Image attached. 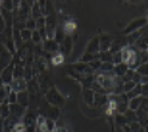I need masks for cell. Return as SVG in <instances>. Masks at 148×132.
<instances>
[{"label":"cell","instance_id":"obj_21","mask_svg":"<svg viewBox=\"0 0 148 132\" xmlns=\"http://www.w3.org/2000/svg\"><path fill=\"white\" fill-rule=\"evenodd\" d=\"M93 96H95V92L91 88H84L83 90V99L91 107H93Z\"/></svg>","mask_w":148,"mask_h":132},{"label":"cell","instance_id":"obj_28","mask_svg":"<svg viewBox=\"0 0 148 132\" xmlns=\"http://www.w3.org/2000/svg\"><path fill=\"white\" fill-rule=\"evenodd\" d=\"M115 124H116V127H124V125L128 124L124 114H116L115 115Z\"/></svg>","mask_w":148,"mask_h":132},{"label":"cell","instance_id":"obj_11","mask_svg":"<svg viewBox=\"0 0 148 132\" xmlns=\"http://www.w3.org/2000/svg\"><path fill=\"white\" fill-rule=\"evenodd\" d=\"M41 44H43V51H44V52H49V53L59 52V44L53 39H47V40H44Z\"/></svg>","mask_w":148,"mask_h":132},{"label":"cell","instance_id":"obj_18","mask_svg":"<svg viewBox=\"0 0 148 132\" xmlns=\"http://www.w3.org/2000/svg\"><path fill=\"white\" fill-rule=\"evenodd\" d=\"M16 94H17V103L27 108L28 104H29V94H28V91H20V92H16Z\"/></svg>","mask_w":148,"mask_h":132},{"label":"cell","instance_id":"obj_48","mask_svg":"<svg viewBox=\"0 0 148 132\" xmlns=\"http://www.w3.org/2000/svg\"><path fill=\"white\" fill-rule=\"evenodd\" d=\"M55 132H68V129L64 128V127H59V128L55 129Z\"/></svg>","mask_w":148,"mask_h":132},{"label":"cell","instance_id":"obj_26","mask_svg":"<svg viewBox=\"0 0 148 132\" xmlns=\"http://www.w3.org/2000/svg\"><path fill=\"white\" fill-rule=\"evenodd\" d=\"M41 16H43V14H41V11H40V7H39L38 1H35L32 8H31V18L35 19V20H38V19L41 18Z\"/></svg>","mask_w":148,"mask_h":132},{"label":"cell","instance_id":"obj_40","mask_svg":"<svg viewBox=\"0 0 148 132\" xmlns=\"http://www.w3.org/2000/svg\"><path fill=\"white\" fill-rule=\"evenodd\" d=\"M135 85H136V84H135L132 80H131V81H124V84H123V92H124V94L131 92V91L135 88Z\"/></svg>","mask_w":148,"mask_h":132},{"label":"cell","instance_id":"obj_23","mask_svg":"<svg viewBox=\"0 0 148 132\" xmlns=\"http://www.w3.org/2000/svg\"><path fill=\"white\" fill-rule=\"evenodd\" d=\"M141 100H143V96H138V97H132L128 101V108L132 109V111H138V108L140 107Z\"/></svg>","mask_w":148,"mask_h":132},{"label":"cell","instance_id":"obj_33","mask_svg":"<svg viewBox=\"0 0 148 132\" xmlns=\"http://www.w3.org/2000/svg\"><path fill=\"white\" fill-rule=\"evenodd\" d=\"M99 71H100V73H112V71H114V64H112V63H101Z\"/></svg>","mask_w":148,"mask_h":132},{"label":"cell","instance_id":"obj_42","mask_svg":"<svg viewBox=\"0 0 148 132\" xmlns=\"http://www.w3.org/2000/svg\"><path fill=\"white\" fill-rule=\"evenodd\" d=\"M38 4H39V7H40L43 16H45L47 15V0H38Z\"/></svg>","mask_w":148,"mask_h":132},{"label":"cell","instance_id":"obj_6","mask_svg":"<svg viewBox=\"0 0 148 132\" xmlns=\"http://www.w3.org/2000/svg\"><path fill=\"white\" fill-rule=\"evenodd\" d=\"M72 48H73V36L66 35L64 40L59 44V52L62 53L63 56H68L69 53L72 52Z\"/></svg>","mask_w":148,"mask_h":132},{"label":"cell","instance_id":"obj_56","mask_svg":"<svg viewBox=\"0 0 148 132\" xmlns=\"http://www.w3.org/2000/svg\"><path fill=\"white\" fill-rule=\"evenodd\" d=\"M0 7H1V0H0Z\"/></svg>","mask_w":148,"mask_h":132},{"label":"cell","instance_id":"obj_4","mask_svg":"<svg viewBox=\"0 0 148 132\" xmlns=\"http://www.w3.org/2000/svg\"><path fill=\"white\" fill-rule=\"evenodd\" d=\"M56 28H58V21H56V15L49 14L45 16V31H47V38L48 39H53L56 32Z\"/></svg>","mask_w":148,"mask_h":132},{"label":"cell","instance_id":"obj_1","mask_svg":"<svg viewBox=\"0 0 148 132\" xmlns=\"http://www.w3.org/2000/svg\"><path fill=\"white\" fill-rule=\"evenodd\" d=\"M45 100H47V103H48L49 105H53V107H63L64 105V103H66V99H64V96H63L60 92H59V90L56 87H51L48 88V90L45 91Z\"/></svg>","mask_w":148,"mask_h":132},{"label":"cell","instance_id":"obj_22","mask_svg":"<svg viewBox=\"0 0 148 132\" xmlns=\"http://www.w3.org/2000/svg\"><path fill=\"white\" fill-rule=\"evenodd\" d=\"M36 118H38V116H35L32 112H25L24 116H23V120H21V123H23L25 127L35 125V124H36Z\"/></svg>","mask_w":148,"mask_h":132},{"label":"cell","instance_id":"obj_54","mask_svg":"<svg viewBox=\"0 0 148 132\" xmlns=\"http://www.w3.org/2000/svg\"><path fill=\"white\" fill-rule=\"evenodd\" d=\"M131 3H136V1H139V0H130Z\"/></svg>","mask_w":148,"mask_h":132},{"label":"cell","instance_id":"obj_10","mask_svg":"<svg viewBox=\"0 0 148 132\" xmlns=\"http://www.w3.org/2000/svg\"><path fill=\"white\" fill-rule=\"evenodd\" d=\"M112 42H114V38L111 35H100L99 36V44H100V52H106V51H110L111 45H112Z\"/></svg>","mask_w":148,"mask_h":132},{"label":"cell","instance_id":"obj_46","mask_svg":"<svg viewBox=\"0 0 148 132\" xmlns=\"http://www.w3.org/2000/svg\"><path fill=\"white\" fill-rule=\"evenodd\" d=\"M141 75L140 73H138L136 71H135V73H134V77H132V81H134L135 84H140V81H141Z\"/></svg>","mask_w":148,"mask_h":132},{"label":"cell","instance_id":"obj_24","mask_svg":"<svg viewBox=\"0 0 148 132\" xmlns=\"http://www.w3.org/2000/svg\"><path fill=\"white\" fill-rule=\"evenodd\" d=\"M14 79H24V66H21V64H15Z\"/></svg>","mask_w":148,"mask_h":132},{"label":"cell","instance_id":"obj_8","mask_svg":"<svg viewBox=\"0 0 148 132\" xmlns=\"http://www.w3.org/2000/svg\"><path fill=\"white\" fill-rule=\"evenodd\" d=\"M71 71H73L77 75H82V76H87V75H95V71L91 70V67L87 64V63H76L71 67Z\"/></svg>","mask_w":148,"mask_h":132},{"label":"cell","instance_id":"obj_53","mask_svg":"<svg viewBox=\"0 0 148 132\" xmlns=\"http://www.w3.org/2000/svg\"><path fill=\"white\" fill-rule=\"evenodd\" d=\"M144 129H145V132H148V124L144 125Z\"/></svg>","mask_w":148,"mask_h":132},{"label":"cell","instance_id":"obj_39","mask_svg":"<svg viewBox=\"0 0 148 132\" xmlns=\"http://www.w3.org/2000/svg\"><path fill=\"white\" fill-rule=\"evenodd\" d=\"M7 97H8V92L5 91L4 85H0V104H3V103H8Z\"/></svg>","mask_w":148,"mask_h":132},{"label":"cell","instance_id":"obj_29","mask_svg":"<svg viewBox=\"0 0 148 132\" xmlns=\"http://www.w3.org/2000/svg\"><path fill=\"white\" fill-rule=\"evenodd\" d=\"M125 95H127L128 100H130V99H132V97L141 96V84H136L134 90H132L131 92H128V94H125Z\"/></svg>","mask_w":148,"mask_h":132},{"label":"cell","instance_id":"obj_30","mask_svg":"<svg viewBox=\"0 0 148 132\" xmlns=\"http://www.w3.org/2000/svg\"><path fill=\"white\" fill-rule=\"evenodd\" d=\"M20 36H21L23 43H29L31 42V38H32V31L28 29V28H24V29L20 31Z\"/></svg>","mask_w":148,"mask_h":132},{"label":"cell","instance_id":"obj_14","mask_svg":"<svg viewBox=\"0 0 148 132\" xmlns=\"http://www.w3.org/2000/svg\"><path fill=\"white\" fill-rule=\"evenodd\" d=\"M110 101V97L106 94H99V92H95V96H93V105L95 107H106Z\"/></svg>","mask_w":148,"mask_h":132},{"label":"cell","instance_id":"obj_49","mask_svg":"<svg viewBox=\"0 0 148 132\" xmlns=\"http://www.w3.org/2000/svg\"><path fill=\"white\" fill-rule=\"evenodd\" d=\"M12 3H14V10H15V8L19 7V4H20V0H12Z\"/></svg>","mask_w":148,"mask_h":132},{"label":"cell","instance_id":"obj_58","mask_svg":"<svg viewBox=\"0 0 148 132\" xmlns=\"http://www.w3.org/2000/svg\"><path fill=\"white\" fill-rule=\"evenodd\" d=\"M147 20H148V18H147Z\"/></svg>","mask_w":148,"mask_h":132},{"label":"cell","instance_id":"obj_13","mask_svg":"<svg viewBox=\"0 0 148 132\" xmlns=\"http://www.w3.org/2000/svg\"><path fill=\"white\" fill-rule=\"evenodd\" d=\"M11 90L14 92H20V91H27V80L25 79H14L11 81Z\"/></svg>","mask_w":148,"mask_h":132},{"label":"cell","instance_id":"obj_2","mask_svg":"<svg viewBox=\"0 0 148 132\" xmlns=\"http://www.w3.org/2000/svg\"><path fill=\"white\" fill-rule=\"evenodd\" d=\"M12 27H5L4 31L0 34V44H3L7 47V49L10 51L12 55L16 53V47L14 43V36H12Z\"/></svg>","mask_w":148,"mask_h":132},{"label":"cell","instance_id":"obj_45","mask_svg":"<svg viewBox=\"0 0 148 132\" xmlns=\"http://www.w3.org/2000/svg\"><path fill=\"white\" fill-rule=\"evenodd\" d=\"M134 73H135V70H130V68H128V71L125 72V75L121 77L123 81H131L132 77H134Z\"/></svg>","mask_w":148,"mask_h":132},{"label":"cell","instance_id":"obj_19","mask_svg":"<svg viewBox=\"0 0 148 132\" xmlns=\"http://www.w3.org/2000/svg\"><path fill=\"white\" fill-rule=\"evenodd\" d=\"M62 28H63V31H64L66 35L72 36L73 34H75V31H76V23L73 20H67Z\"/></svg>","mask_w":148,"mask_h":132},{"label":"cell","instance_id":"obj_55","mask_svg":"<svg viewBox=\"0 0 148 132\" xmlns=\"http://www.w3.org/2000/svg\"><path fill=\"white\" fill-rule=\"evenodd\" d=\"M0 85H3V83H1V79H0Z\"/></svg>","mask_w":148,"mask_h":132},{"label":"cell","instance_id":"obj_12","mask_svg":"<svg viewBox=\"0 0 148 132\" xmlns=\"http://www.w3.org/2000/svg\"><path fill=\"white\" fill-rule=\"evenodd\" d=\"M87 53H99L100 52V44H99V36H93L92 39L90 40V43L87 44L86 48Z\"/></svg>","mask_w":148,"mask_h":132},{"label":"cell","instance_id":"obj_32","mask_svg":"<svg viewBox=\"0 0 148 132\" xmlns=\"http://www.w3.org/2000/svg\"><path fill=\"white\" fill-rule=\"evenodd\" d=\"M64 38H66V34H64V31H63V28H56V32H55V36H53V40H55L58 44H60V43L64 40Z\"/></svg>","mask_w":148,"mask_h":132},{"label":"cell","instance_id":"obj_16","mask_svg":"<svg viewBox=\"0 0 148 132\" xmlns=\"http://www.w3.org/2000/svg\"><path fill=\"white\" fill-rule=\"evenodd\" d=\"M134 45L138 49H141V51H148V29L135 42Z\"/></svg>","mask_w":148,"mask_h":132},{"label":"cell","instance_id":"obj_3","mask_svg":"<svg viewBox=\"0 0 148 132\" xmlns=\"http://www.w3.org/2000/svg\"><path fill=\"white\" fill-rule=\"evenodd\" d=\"M145 25H148V20L147 18H139V19H135V20H132L130 24L127 25V27L124 28L123 31V35L127 36L130 35V34H132V32L138 31V29H140V28L145 27Z\"/></svg>","mask_w":148,"mask_h":132},{"label":"cell","instance_id":"obj_43","mask_svg":"<svg viewBox=\"0 0 148 132\" xmlns=\"http://www.w3.org/2000/svg\"><path fill=\"white\" fill-rule=\"evenodd\" d=\"M88 66L91 67V70H92V71H99L100 70V66H101V62H100L99 59H96V60H93V62L88 63Z\"/></svg>","mask_w":148,"mask_h":132},{"label":"cell","instance_id":"obj_25","mask_svg":"<svg viewBox=\"0 0 148 132\" xmlns=\"http://www.w3.org/2000/svg\"><path fill=\"white\" fill-rule=\"evenodd\" d=\"M124 116L127 119V123L128 124H132V123H136L138 122V116H136V111H132L128 108L127 111L124 112Z\"/></svg>","mask_w":148,"mask_h":132},{"label":"cell","instance_id":"obj_41","mask_svg":"<svg viewBox=\"0 0 148 132\" xmlns=\"http://www.w3.org/2000/svg\"><path fill=\"white\" fill-rule=\"evenodd\" d=\"M25 28H28V29H31V31H34V29H36V20L35 19H32L31 16L25 20Z\"/></svg>","mask_w":148,"mask_h":132},{"label":"cell","instance_id":"obj_35","mask_svg":"<svg viewBox=\"0 0 148 132\" xmlns=\"http://www.w3.org/2000/svg\"><path fill=\"white\" fill-rule=\"evenodd\" d=\"M63 60H64V56H63L60 52L52 53V64H53V66H59V64H62Z\"/></svg>","mask_w":148,"mask_h":132},{"label":"cell","instance_id":"obj_31","mask_svg":"<svg viewBox=\"0 0 148 132\" xmlns=\"http://www.w3.org/2000/svg\"><path fill=\"white\" fill-rule=\"evenodd\" d=\"M99 60L101 63H112V52H110V51L99 52Z\"/></svg>","mask_w":148,"mask_h":132},{"label":"cell","instance_id":"obj_37","mask_svg":"<svg viewBox=\"0 0 148 132\" xmlns=\"http://www.w3.org/2000/svg\"><path fill=\"white\" fill-rule=\"evenodd\" d=\"M45 128H47V131L48 132H53L58 127H56V122H53V120H51V119L45 118Z\"/></svg>","mask_w":148,"mask_h":132},{"label":"cell","instance_id":"obj_47","mask_svg":"<svg viewBox=\"0 0 148 132\" xmlns=\"http://www.w3.org/2000/svg\"><path fill=\"white\" fill-rule=\"evenodd\" d=\"M141 96L148 97V83L147 84H141Z\"/></svg>","mask_w":148,"mask_h":132},{"label":"cell","instance_id":"obj_51","mask_svg":"<svg viewBox=\"0 0 148 132\" xmlns=\"http://www.w3.org/2000/svg\"><path fill=\"white\" fill-rule=\"evenodd\" d=\"M116 132H124L121 127H116Z\"/></svg>","mask_w":148,"mask_h":132},{"label":"cell","instance_id":"obj_15","mask_svg":"<svg viewBox=\"0 0 148 132\" xmlns=\"http://www.w3.org/2000/svg\"><path fill=\"white\" fill-rule=\"evenodd\" d=\"M127 39L125 38H120V39H114V42H112V45H111L110 48V52L115 53V52H119L124 47H127Z\"/></svg>","mask_w":148,"mask_h":132},{"label":"cell","instance_id":"obj_17","mask_svg":"<svg viewBox=\"0 0 148 132\" xmlns=\"http://www.w3.org/2000/svg\"><path fill=\"white\" fill-rule=\"evenodd\" d=\"M45 114H47L45 118H48V119H51V120H53V122H56V120L60 118V108L53 107V105H48Z\"/></svg>","mask_w":148,"mask_h":132},{"label":"cell","instance_id":"obj_27","mask_svg":"<svg viewBox=\"0 0 148 132\" xmlns=\"http://www.w3.org/2000/svg\"><path fill=\"white\" fill-rule=\"evenodd\" d=\"M10 115H11L10 103H3V104H0V118H1V119H7Z\"/></svg>","mask_w":148,"mask_h":132},{"label":"cell","instance_id":"obj_44","mask_svg":"<svg viewBox=\"0 0 148 132\" xmlns=\"http://www.w3.org/2000/svg\"><path fill=\"white\" fill-rule=\"evenodd\" d=\"M7 100L10 104H15V103H17V94L16 92H14V91H11L10 95H8Z\"/></svg>","mask_w":148,"mask_h":132},{"label":"cell","instance_id":"obj_52","mask_svg":"<svg viewBox=\"0 0 148 132\" xmlns=\"http://www.w3.org/2000/svg\"><path fill=\"white\" fill-rule=\"evenodd\" d=\"M138 132H145L144 127H140V128H139V131H138Z\"/></svg>","mask_w":148,"mask_h":132},{"label":"cell","instance_id":"obj_34","mask_svg":"<svg viewBox=\"0 0 148 132\" xmlns=\"http://www.w3.org/2000/svg\"><path fill=\"white\" fill-rule=\"evenodd\" d=\"M31 43H32V44H35V45L41 44V43H43V39H41V36H40V34H39L38 29H34V31H32Z\"/></svg>","mask_w":148,"mask_h":132},{"label":"cell","instance_id":"obj_59","mask_svg":"<svg viewBox=\"0 0 148 132\" xmlns=\"http://www.w3.org/2000/svg\"><path fill=\"white\" fill-rule=\"evenodd\" d=\"M53 132H55V131H53Z\"/></svg>","mask_w":148,"mask_h":132},{"label":"cell","instance_id":"obj_20","mask_svg":"<svg viewBox=\"0 0 148 132\" xmlns=\"http://www.w3.org/2000/svg\"><path fill=\"white\" fill-rule=\"evenodd\" d=\"M128 71V66L125 64V63H120V64H116V66H114V71H112V73L114 75H116V76L119 77H123L124 75H125V72Z\"/></svg>","mask_w":148,"mask_h":132},{"label":"cell","instance_id":"obj_7","mask_svg":"<svg viewBox=\"0 0 148 132\" xmlns=\"http://www.w3.org/2000/svg\"><path fill=\"white\" fill-rule=\"evenodd\" d=\"M115 101H116V112L117 114H124V112L128 109V97L125 94L121 95H115L112 97Z\"/></svg>","mask_w":148,"mask_h":132},{"label":"cell","instance_id":"obj_50","mask_svg":"<svg viewBox=\"0 0 148 132\" xmlns=\"http://www.w3.org/2000/svg\"><path fill=\"white\" fill-rule=\"evenodd\" d=\"M147 83H148V76H143L141 77L140 84H147Z\"/></svg>","mask_w":148,"mask_h":132},{"label":"cell","instance_id":"obj_9","mask_svg":"<svg viewBox=\"0 0 148 132\" xmlns=\"http://www.w3.org/2000/svg\"><path fill=\"white\" fill-rule=\"evenodd\" d=\"M14 67H15V63L12 60L8 67H5L1 72H0V79H1V83L3 84H11V81L14 80Z\"/></svg>","mask_w":148,"mask_h":132},{"label":"cell","instance_id":"obj_36","mask_svg":"<svg viewBox=\"0 0 148 132\" xmlns=\"http://www.w3.org/2000/svg\"><path fill=\"white\" fill-rule=\"evenodd\" d=\"M135 71L138 73H140L141 76H148V62L144 63V64H141V66H139Z\"/></svg>","mask_w":148,"mask_h":132},{"label":"cell","instance_id":"obj_57","mask_svg":"<svg viewBox=\"0 0 148 132\" xmlns=\"http://www.w3.org/2000/svg\"><path fill=\"white\" fill-rule=\"evenodd\" d=\"M34 1H38V0H34Z\"/></svg>","mask_w":148,"mask_h":132},{"label":"cell","instance_id":"obj_38","mask_svg":"<svg viewBox=\"0 0 148 132\" xmlns=\"http://www.w3.org/2000/svg\"><path fill=\"white\" fill-rule=\"evenodd\" d=\"M3 10L5 11H14V3H12V0H1V7Z\"/></svg>","mask_w":148,"mask_h":132},{"label":"cell","instance_id":"obj_5","mask_svg":"<svg viewBox=\"0 0 148 132\" xmlns=\"http://www.w3.org/2000/svg\"><path fill=\"white\" fill-rule=\"evenodd\" d=\"M14 60V55L7 49V47L3 44H0V72L8 67Z\"/></svg>","mask_w":148,"mask_h":132}]
</instances>
